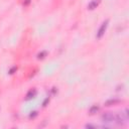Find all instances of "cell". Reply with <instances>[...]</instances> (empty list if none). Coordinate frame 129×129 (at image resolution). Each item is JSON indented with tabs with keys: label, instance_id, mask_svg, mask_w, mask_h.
Segmentation results:
<instances>
[{
	"label": "cell",
	"instance_id": "obj_6",
	"mask_svg": "<svg viewBox=\"0 0 129 129\" xmlns=\"http://www.w3.org/2000/svg\"><path fill=\"white\" fill-rule=\"evenodd\" d=\"M98 111H99V106H97V105H94L92 106V107L90 108V114H95V113H97Z\"/></svg>",
	"mask_w": 129,
	"mask_h": 129
},
{
	"label": "cell",
	"instance_id": "obj_2",
	"mask_svg": "<svg viewBox=\"0 0 129 129\" xmlns=\"http://www.w3.org/2000/svg\"><path fill=\"white\" fill-rule=\"evenodd\" d=\"M108 23H109V20H108V19L102 23V25L100 26L99 30L97 31V39H101V37L104 35L105 30H106V28H107V26H108Z\"/></svg>",
	"mask_w": 129,
	"mask_h": 129
},
{
	"label": "cell",
	"instance_id": "obj_7",
	"mask_svg": "<svg viewBox=\"0 0 129 129\" xmlns=\"http://www.w3.org/2000/svg\"><path fill=\"white\" fill-rule=\"evenodd\" d=\"M43 56H45V52H43L41 54H39V56H37V58H39V59H43L44 58Z\"/></svg>",
	"mask_w": 129,
	"mask_h": 129
},
{
	"label": "cell",
	"instance_id": "obj_4",
	"mask_svg": "<svg viewBox=\"0 0 129 129\" xmlns=\"http://www.w3.org/2000/svg\"><path fill=\"white\" fill-rule=\"evenodd\" d=\"M35 94H36V90L35 89L30 90L29 92L26 94V100H29V99H31V98H33L35 96Z\"/></svg>",
	"mask_w": 129,
	"mask_h": 129
},
{
	"label": "cell",
	"instance_id": "obj_8",
	"mask_svg": "<svg viewBox=\"0 0 129 129\" xmlns=\"http://www.w3.org/2000/svg\"><path fill=\"white\" fill-rule=\"evenodd\" d=\"M36 115H37V112H31V114L29 115V118H34Z\"/></svg>",
	"mask_w": 129,
	"mask_h": 129
},
{
	"label": "cell",
	"instance_id": "obj_3",
	"mask_svg": "<svg viewBox=\"0 0 129 129\" xmlns=\"http://www.w3.org/2000/svg\"><path fill=\"white\" fill-rule=\"evenodd\" d=\"M100 1H101V0H92V1L89 3V5H88V9L93 10L95 8H97V6L99 5Z\"/></svg>",
	"mask_w": 129,
	"mask_h": 129
},
{
	"label": "cell",
	"instance_id": "obj_5",
	"mask_svg": "<svg viewBox=\"0 0 129 129\" xmlns=\"http://www.w3.org/2000/svg\"><path fill=\"white\" fill-rule=\"evenodd\" d=\"M119 101H120L119 99H110V100H108L107 102H106L105 105L106 106H111V105H114L116 103H118Z\"/></svg>",
	"mask_w": 129,
	"mask_h": 129
},
{
	"label": "cell",
	"instance_id": "obj_1",
	"mask_svg": "<svg viewBox=\"0 0 129 129\" xmlns=\"http://www.w3.org/2000/svg\"><path fill=\"white\" fill-rule=\"evenodd\" d=\"M102 121H103L104 123H111V122H114L115 121V115L113 114V113H104L103 115L101 117Z\"/></svg>",
	"mask_w": 129,
	"mask_h": 129
},
{
	"label": "cell",
	"instance_id": "obj_9",
	"mask_svg": "<svg viewBox=\"0 0 129 129\" xmlns=\"http://www.w3.org/2000/svg\"><path fill=\"white\" fill-rule=\"evenodd\" d=\"M15 70H16V67H14V68H12V69H11V70H10V72H9V73H10V74H13V72H14Z\"/></svg>",
	"mask_w": 129,
	"mask_h": 129
}]
</instances>
